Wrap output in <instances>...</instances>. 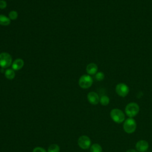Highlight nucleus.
Instances as JSON below:
<instances>
[{
  "label": "nucleus",
  "instance_id": "19",
  "mask_svg": "<svg viewBox=\"0 0 152 152\" xmlns=\"http://www.w3.org/2000/svg\"><path fill=\"white\" fill-rule=\"evenodd\" d=\"M33 152H47L45 148L41 147H36L33 150Z\"/></svg>",
  "mask_w": 152,
  "mask_h": 152
},
{
  "label": "nucleus",
  "instance_id": "13",
  "mask_svg": "<svg viewBox=\"0 0 152 152\" xmlns=\"http://www.w3.org/2000/svg\"><path fill=\"white\" fill-rule=\"evenodd\" d=\"M11 23V20L9 17L5 15H0V25L3 26H7Z\"/></svg>",
  "mask_w": 152,
  "mask_h": 152
},
{
  "label": "nucleus",
  "instance_id": "10",
  "mask_svg": "<svg viewBox=\"0 0 152 152\" xmlns=\"http://www.w3.org/2000/svg\"><path fill=\"white\" fill-rule=\"evenodd\" d=\"M24 64V62L22 59L17 58L12 62L11 65L12 69L14 71H18L23 67Z\"/></svg>",
  "mask_w": 152,
  "mask_h": 152
},
{
  "label": "nucleus",
  "instance_id": "15",
  "mask_svg": "<svg viewBox=\"0 0 152 152\" xmlns=\"http://www.w3.org/2000/svg\"><path fill=\"white\" fill-rule=\"evenodd\" d=\"M60 147L56 144H51L48 149V152H59Z\"/></svg>",
  "mask_w": 152,
  "mask_h": 152
},
{
  "label": "nucleus",
  "instance_id": "20",
  "mask_svg": "<svg viewBox=\"0 0 152 152\" xmlns=\"http://www.w3.org/2000/svg\"><path fill=\"white\" fill-rule=\"evenodd\" d=\"M7 6V3L5 0L0 1V9H5Z\"/></svg>",
  "mask_w": 152,
  "mask_h": 152
},
{
  "label": "nucleus",
  "instance_id": "1",
  "mask_svg": "<svg viewBox=\"0 0 152 152\" xmlns=\"http://www.w3.org/2000/svg\"><path fill=\"white\" fill-rule=\"evenodd\" d=\"M140 107L138 104L135 102L128 103L125 109V112L129 118H133L139 112Z\"/></svg>",
  "mask_w": 152,
  "mask_h": 152
},
{
  "label": "nucleus",
  "instance_id": "14",
  "mask_svg": "<svg viewBox=\"0 0 152 152\" xmlns=\"http://www.w3.org/2000/svg\"><path fill=\"white\" fill-rule=\"evenodd\" d=\"M90 152H102V148L100 144L94 143L90 146Z\"/></svg>",
  "mask_w": 152,
  "mask_h": 152
},
{
  "label": "nucleus",
  "instance_id": "11",
  "mask_svg": "<svg viewBox=\"0 0 152 152\" xmlns=\"http://www.w3.org/2000/svg\"><path fill=\"white\" fill-rule=\"evenodd\" d=\"M98 67L97 65L94 63H90L86 66V72L90 75H95L97 72Z\"/></svg>",
  "mask_w": 152,
  "mask_h": 152
},
{
  "label": "nucleus",
  "instance_id": "5",
  "mask_svg": "<svg viewBox=\"0 0 152 152\" xmlns=\"http://www.w3.org/2000/svg\"><path fill=\"white\" fill-rule=\"evenodd\" d=\"M93 82V78L90 75H83L79 78L78 85L81 88L87 89L92 86Z\"/></svg>",
  "mask_w": 152,
  "mask_h": 152
},
{
  "label": "nucleus",
  "instance_id": "22",
  "mask_svg": "<svg viewBox=\"0 0 152 152\" xmlns=\"http://www.w3.org/2000/svg\"><path fill=\"white\" fill-rule=\"evenodd\" d=\"M0 1H1V0H0Z\"/></svg>",
  "mask_w": 152,
  "mask_h": 152
},
{
  "label": "nucleus",
  "instance_id": "21",
  "mask_svg": "<svg viewBox=\"0 0 152 152\" xmlns=\"http://www.w3.org/2000/svg\"><path fill=\"white\" fill-rule=\"evenodd\" d=\"M126 152H138V151L135 150H134V149H129V150H127Z\"/></svg>",
  "mask_w": 152,
  "mask_h": 152
},
{
  "label": "nucleus",
  "instance_id": "12",
  "mask_svg": "<svg viewBox=\"0 0 152 152\" xmlns=\"http://www.w3.org/2000/svg\"><path fill=\"white\" fill-rule=\"evenodd\" d=\"M5 77L8 80H13L15 77V74L14 72V70H13L12 68H8L4 72Z\"/></svg>",
  "mask_w": 152,
  "mask_h": 152
},
{
  "label": "nucleus",
  "instance_id": "7",
  "mask_svg": "<svg viewBox=\"0 0 152 152\" xmlns=\"http://www.w3.org/2000/svg\"><path fill=\"white\" fill-rule=\"evenodd\" d=\"M78 145L83 150L88 149L91 146V140L87 135H82L78 138Z\"/></svg>",
  "mask_w": 152,
  "mask_h": 152
},
{
  "label": "nucleus",
  "instance_id": "17",
  "mask_svg": "<svg viewBox=\"0 0 152 152\" xmlns=\"http://www.w3.org/2000/svg\"><path fill=\"white\" fill-rule=\"evenodd\" d=\"M8 17L11 20H15L18 17V12L16 11H11L8 14Z\"/></svg>",
  "mask_w": 152,
  "mask_h": 152
},
{
  "label": "nucleus",
  "instance_id": "3",
  "mask_svg": "<svg viewBox=\"0 0 152 152\" xmlns=\"http://www.w3.org/2000/svg\"><path fill=\"white\" fill-rule=\"evenodd\" d=\"M112 119L116 123L120 124L125 121V115L124 112L119 109H113L110 113Z\"/></svg>",
  "mask_w": 152,
  "mask_h": 152
},
{
  "label": "nucleus",
  "instance_id": "4",
  "mask_svg": "<svg viewBox=\"0 0 152 152\" xmlns=\"http://www.w3.org/2000/svg\"><path fill=\"white\" fill-rule=\"evenodd\" d=\"M123 128L124 131L128 134H132L135 132L137 128L135 121L132 118H129L125 120Z\"/></svg>",
  "mask_w": 152,
  "mask_h": 152
},
{
  "label": "nucleus",
  "instance_id": "16",
  "mask_svg": "<svg viewBox=\"0 0 152 152\" xmlns=\"http://www.w3.org/2000/svg\"><path fill=\"white\" fill-rule=\"evenodd\" d=\"M99 102L103 106H107L110 102V99L107 96L103 95V96H101V97L100 98Z\"/></svg>",
  "mask_w": 152,
  "mask_h": 152
},
{
  "label": "nucleus",
  "instance_id": "6",
  "mask_svg": "<svg viewBox=\"0 0 152 152\" xmlns=\"http://www.w3.org/2000/svg\"><path fill=\"white\" fill-rule=\"evenodd\" d=\"M115 90L116 93L121 97H124L128 95L129 91V89L128 86L122 83H119L116 85Z\"/></svg>",
  "mask_w": 152,
  "mask_h": 152
},
{
  "label": "nucleus",
  "instance_id": "8",
  "mask_svg": "<svg viewBox=\"0 0 152 152\" xmlns=\"http://www.w3.org/2000/svg\"><path fill=\"white\" fill-rule=\"evenodd\" d=\"M87 100L90 104L96 105L100 102V97L97 93L94 91H90L87 94Z\"/></svg>",
  "mask_w": 152,
  "mask_h": 152
},
{
  "label": "nucleus",
  "instance_id": "18",
  "mask_svg": "<svg viewBox=\"0 0 152 152\" xmlns=\"http://www.w3.org/2000/svg\"><path fill=\"white\" fill-rule=\"evenodd\" d=\"M104 78V74L103 72H97L95 74V78L96 80L100 81H102Z\"/></svg>",
  "mask_w": 152,
  "mask_h": 152
},
{
  "label": "nucleus",
  "instance_id": "2",
  "mask_svg": "<svg viewBox=\"0 0 152 152\" xmlns=\"http://www.w3.org/2000/svg\"><path fill=\"white\" fill-rule=\"evenodd\" d=\"M12 63V59L11 55L7 52L0 53V66L4 69L10 67Z\"/></svg>",
  "mask_w": 152,
  "mask_h": 152
},
{
  "label": "nucleus",
  "instance_id": "9",
  "mask_svg": "<svg viewBox=\"0 0 152 152\" xmlns=\"http://www.w3.org/2000/svg\"><path fill=\"white\" fill-rule=\"evenodd\" d=\"M149 145L145 140H140L135 144V148L139 152H145L148 148Z\"/></svg>",
  "mask_w": 152,
  "mask_h": 152
}]
</instances>
